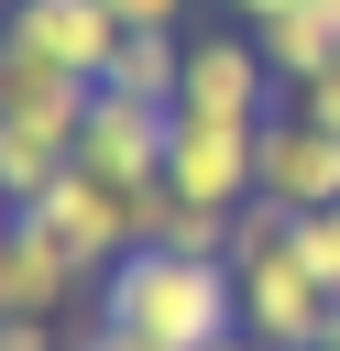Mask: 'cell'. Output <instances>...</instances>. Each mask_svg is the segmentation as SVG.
<instances>
[{"mask_svg": "<svg viewBox=\"0 0 340 351\" xmlns=\"http://www.w3.org/2000/svg\"><path fill=\"white\" fill-rule=\"evenodd\" d=\"M219 11H230V22H241V33H263V22H274V11H285V0H219Z\"/></svg>", "mask_w": 340, "mask_h": 351, "instance_id": "cell-19", "label": "cell"}, {"mask_svg": "<svg viewBox=\"0 0 340 351\" xmlns=\"http://www.w3.org/2000/svg\"><path fill=\"white\" fill-rule=\"evenodd\" d=\"M99 318L132 329L143 351H219V340L241 329L230 252H165V241H143L132 263L99 274Z\"/></svg>", "mask_w": 340, "mask_h": 351, "instance_id": "cell-1", "label": "cell"}, {"mask_svg": "<svg viewBox=\"0 0 340 351\" xmlns=\"http://www.w3.org/2000/svg\"><path fill=\"white\" fill-rule=\"evenodd\" d=\"M285 110V77L263 66V44L241 22L219 33H186V88H175V121H230V132H263Z\"/></svg>", "mask_w": 340, "mask_h": 351, "instance_id": "cell-4", "label": "cell"}, {"mask_svg": "<svg viewBox=\"0 0 340 351\" xmlns=\"http://www.w3.org/2000/svg\"><path fill=\"white\" fill-rule=\"evenodd\" d=\"M263 197H274V208H296V219L340 208V132H318L296 99L263 121Z\"/></svg>", "mask_w": 340, "mask_h": 351, "instance_id": "cell-8", "label": "cell"}, {"mask_svg": "<svg viewBox=\"0 0 340 351\" xmlns=\"http://www.w3.org/2000/svg\"><path fill=\"white\" fill-rule=\"evenodd\" d=\"M0 22H11V0H0Z\"/></svg>", "mask_w": 340, "mask_h": 351, "instance_id": "cell-21", "label": "cell"}, {"mask_svg": "<svg viewBox=\"0 0 340 351\" xmlns=\"http://www.w3.org/2000/svg\"><path fill=\"white\" fill-rule=\"evenodd\" d=\"M121 33H186V0H110Z\"/></svg>", "mask_w": 340, "mask_h": 351, "instance_id": "cell-16", "label": "cell"}, {"mask_svg": "<svg viewBox=\"0 0 340 351\" xmlns=\"http://www.w3.org/2000/svg\"><path fill=\"white\" fill-rule=\"evenodd\" d=\"M219 351H274V340H252V329H230V340H219Z\"/></svg>", "mask_w": 340, "mask_h": 351, "instance_id": "cell-20", "label": "cell"}, {"mask_svg": "<svg viewBox=\"0 0 340 351\" xmlns=\"http://www.w3.org/2000/svg\"><path fill=\"white\" fill-rule=\"evenodd\" d=\"M285 99H296L318 132H340V66H318V77H307V88H285Z\"/></svg>", "mask_w": 340, "mask_h": 351, "instance_id": "cell-17", "label": "cell"}, {"mask_svg": "<svg viewBox=\"0 0 340 351\" xmlns=\"http://www.w3.org/2000/svg\"><path fill=\"white\" fill-rule=\"evenodd\" d=\"M252 44H263V66H274L285 88H307L318 66H340V0H285Z\"/></svg>", "mask_w": 340, "mask_h": 351, "instance_id": "cell-10", "label": "cell"}, {"mask_svg": "<svg viewBox=\"0 0 340 351\" xmlns=\"http://www.w3.org/2000/svg\"><path fill=\"white\" fill-rule=\"evenodd\" d=\"M77 351H143V340H132V329H110V318H88V329H77Z\"/></svg>", "mask_w": 340, "mask_h": 351, "instance_id": "cell-18", "label": "cell"}, {"mask_svg": "<svg viewBox=\"0 0 340 351\" xmlns=\"http://www.w3.org/2000/svg\"><path fill=\"white\" fill-rule=\"evenodd\" d=\"M165 186L197 197V208H252L263 197V132H230V121H175V154H165Z\"/></svg>", "mask_w": 340, "mask_h": 351, "instance_id": "cell-6", "label": "cell"}, {"mask_svg": "<svg viewBox=\"0 0 340 351\" xmlns=\"http://www.w3.org/2000/svg\"><path fill=\"white\" fill-rule=\"evenodd\" d=\"M296 263L340 296V208H318V219H296Z\"/></svg>", "mask_w": 340, "mask_h": 351, "instance_id": "cell-14", "label": "cell"}, {"mask_svg": "<svg viewBox=\"0 0 340 351\" xmlns=\"http://www.w3.org/2000/svg\"><path fill=\"white\" fill-rule=\"evenodd\" d=\"M0 351H77L66 318H0Z\"/></svg>", "mask_w": 340, "mask_h": 351, "instance_id": "cell-15", "label": "cell"}, {"mask_svg": "<svg viewBox=\"0 0 340 351\" xmlns=\"http://www.w3.org/2000/svg\"><path fill=\"white\" fill-rule=\"evenodd\" d=\"M230 285H241V329L252 340H274V351H318V329H329V285L296 263V208H274V197H252L241 219H230Z\"/></svg>", "mask_w": 340, "mask_h": 351, "instance_id": "cell-2", "label": "cell"}, {"mask_svg": "<svg viewBox=\"0 0 340 351\" xmlns=\"http://www.w3.org/2000/svg\"><path fill=\"white\" fill-rule=\"evenodd\" d=\"M88 110H99V88H88V77H66V66H44V55H22V44L0 33V121H11V132H44V143H66V154H77Z\"/></svg>", "mask_w": 340, "mask_h": 351, "instance_id": "cell-9", "label": "cell"}, {"mask_svg": "<svg viewBox=\"0 0 340 351\" xmlns=\"http://www.w3.org/2000/svg\"><path fill=\"white\" fill-rule=\"evenodd\" d=\"M77 296H88V274H77L66 252H44V241L22 230V241H11V318H66Z\"/></svg>", "mask_w": 340, "mask_h": 351, "instance_id": "cell-12", "label": "cell"}, {"mask_svg": "<svg viewBox=\"0 0 340 351\" xmlns=\"http://www.w3.org/2000/svg\"><path fill=\"white\" fill-rule=\"evenodd\" d=\"M22 230H33L44 252H66L88 285H99L110 263H132V252H143V208H132L121 186H99L88 165H66V176H55V186L22 208Z\"/></svg>", "mask_w": 340, "mask_h": 351, "instance_id": "cell-3", "label": "cell"}, {"mask_svg": "<svg viewBox=\"0 0 340 351\" xmlns=\"http://www.w3.org/2000/svg\"><path fill=\"white\" fill-rule=\"evenodd\" d=\"M165 154H175V110H143V99H110V88H99V110H88V132H77V165H88L99 186L143 197V186H165Z\"/></svg>", "mask_w": 340, "mask_h": 351, "instance_id": "cell-5", "label": "cell"}, {"mask_svg": "<svg viewBox=\"0 0 340 351\" xmlns=\"http://www.w3.org/2000/svg\"><path fill=\"white\" fill-rule=\"evenodd\" d=\"M99 88H110V99H143V110H175V88H186V33H121V55H110Z\"/></svg>", "mask_w": 340, "mask_h": 351, "instance_id": "cell-11", "label": "cell"}, {"mask_svg": "<svg viewBox=\"0 0 340 351\" xmlns=\"http://www.w3.org/2000/svg\"><path fill=\"white\" fill-rule=\"evenodd\" d=\"M132 208H143V241H165V252H230V208H197L175 186H143Z\"/></svg>", "mask_w": 340, "mask_h": 351, "instance_id": "cell-13", "label": "cell"}, {"mask_svg": "<svg viewBox=\"0 0 340 351\" xmlns=\"http://www.w3.org/2000/svg\"><path fill=\"white\" fill-rule=\"evenodd\" d=\"M22 55H44V66H66V77H110V55H121V11L110 0H11V22H0Z\"/></svg>", "mask_w": 340, "mask_h": 351, "instance_id": "cell-7", "label": "cell"}]
</instances>
